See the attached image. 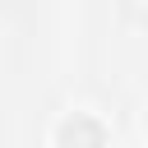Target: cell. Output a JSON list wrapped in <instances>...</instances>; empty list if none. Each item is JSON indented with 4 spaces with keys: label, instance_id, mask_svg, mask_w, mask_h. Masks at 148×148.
Wrapping results in <instances>:
<instances>
[{
    "label": "cell",
    "instance_id": "obj_2",
    "mask_svg": "<svg viewBox=\"0 0 148 148\" xmlns=\"http://www.w3.org/2000/svg\"><path fill=\"white\" fill-rule=\"evenodd\" d=\"M143 28H148V14H143Z\"/></svg>",
    "mask_w": 148,
    "mask_h": 148
},
{
    "label": "cell",
    "instance_id": "obj_1",
    "mask_svg": "<svg viewBox=\"0 0 148 148\" xmlns=\"http://www.w3.org/2000/svg\"><path fill=\"white\" fill-rule=\"evenodd\" d=\"M56 143L60 148H106V130H102V120H92V116H69V120H60V130H56Z\"/></svg>",
    "mask_w": 148,
    "mask_h": 148
}]
</instances>
